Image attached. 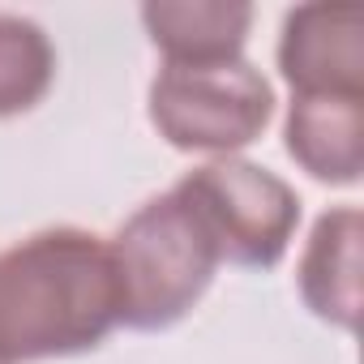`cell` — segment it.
I'll return each instance as SVG.
<instances>
[{
  "mask_svg": "<svg viewBox=\"0 0 364 364\" xmlns=\"http://www.w3.org/2000/svg\"><path fill=\"white\" fill-rule=\"evenodd\" d=\"M116 317L112 249L99 236L56 228L0 257V355L9 364L95 347Z\"/></svg>",
  "mask_w": 364,
  "mask_h": 364,
  "instance_id": "cell-1",
  "label": "cell"
},
{
  "mask_svg": "<svg viewBox=\"0 0 364 364\" xmlns=\"http://www.w3.org/2000/svg\"><path fill=\"white\" fill-rule=\"evenodd\" d=\"M215 266L219 249L180 193L141 206L112 245L120 317L137 330L171 326L198 304Z\"/></svg>",
  "mask_w": 364,
  "mask_h": 364,
  "instance_id": "cell-2",
  "label": "cell"
},
{
  "mask_svg": "<svg viewBox=\"0 0 364 364\" xmlns=\"http://www.w3.org/2000/svg\"><path fill=\"white\" fill-rule=\"evenodd\" d=\"M270 86L240 60L167 65L150 86V116L180 150H232L270 120Z\"/></svg>",
  "mask_w": 364,
  "mask_h": 364,
  "instance_id": "cell-3",
  "label": "cell"
},
{
  "mask_svg": "<svg viewBox=\"0 0 364 364\" xmlns=\"http://www.w3.org/2000/svg\"><path fill=\"white\" fill-rule=\"evenodd\" d=\"M210 232L219 257L245 266H274L296 232L300 202L279 176L253 163H210L176 185Z\"/></svg>",
  "mask_w": 364,
  "mask_h": 364,
  "instance_id": "cell-4",
  "label": "cell"
},
{
  "mask_svg": "<svg viewBox=\"0 0 364 364\" xmlns=\"http://www.w3.org/2000/svg\"><path fill=\"white\" fill-rule=\"evenodd\" d=\"M283 73L300 95H360L364 48L355 5H304L287 18Z\"/></svg>",
  "mask_w": 364,
  "mask_h": 364,
  "instance_id": "cell-5",
  "label": "cell"
},
{
  "mask_svg": "<svg viewBox=\"0 0 364 364\" xmlns=\"http://www.w3.org/2000/svg\"><path fill=\"white\" fill-rule=\"evenodd\" d=\"M287 150L317 180L360 176V95H300L287 120Z\"/></svg>",
  "mask_w": 364,
  "mask_h": 364,
  "instance_id": "cell-6",
  "label": "cell"
},
{
  "mask_svg": "<svg viewBox=\"0 0 364 364\" xmlns=\"http://www.w3.org/2000/svg\"><path fill=\"white\" fill-rule=\"evenodd\" d=\"M355 257H360V215L355 210L326 215L304 253L300 287H304V300L338 326H355V309H360Z\"/></svg>",
  "mask_w": 364,
  "mask_h": 364,
  "instance_id": "cell-7",
  "label": "cell"
},
{
  "mask_svg": "<svg viewBox=\"0 0 364 364\" xmlns=\"http://www.w3.org/2000/svg\"><path fill=\"white\" fill-rule=\"evenodd\" d=\"M245 5H150L146 26L154 43L171 56V65H219L236 60L245 31H249Z\"/></svg>",
  "mask_w": 364,
  "mask_h": 364,
  "instance_id": "cell-8",
  "label": "cell"
},
{
  "mask_svg": "<svg viewBox=\"0 0 364 364\" xmlns=\"http://www.w3.org/2000/svg\"><path fill=\"white\" fill-rule=\"evenodd\" d=\"M52 48L26 18H0V116L39 103L52 82Z\"/></svg>",
  "mask_w": 364,
  "mask_h": 364,
  "instance_id": "cell-9",
  "label": "cell"
},
{
  "mask_svg": "<svg viewBox=\"0 0 364 364\" xmlns=\"http://www.w3.org/2000/svg\"><path fill=\"white\" fill-rule=\"evenodd\" d=\"M0 364H9V360H5V355H0Z\"/></svg>",
  "mask_w": 364,
  "mask_h": 364,
  "instance_id": "cell-10",
  "label": "cell"
}]
</instances>
